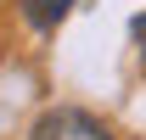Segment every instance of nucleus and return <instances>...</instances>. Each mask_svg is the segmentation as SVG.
<instances>
[{
    "instance_id": "2",
    "label": "nucleus",
    "mask_w": 146,
    "mask_h": 140,
    "mask_svg": "<svg viewBox=\"0 0 146 140\" xmlns=\"http://www.w3.org/2000/svg\"><path fill=\"white\" fill-rule=\"evenodd\" d=\"M68 11H73V0H23V17L34 28H56Z\"/></svg>"
},
{
    "instance_id": "3",
    "label": "nucleus",
    "mask_w": 146,
    "mask_h": 140,
    "mask_svg": "<svg viewBox=\"0 0 146 140\" xmlns=\"http://www.w3.org/2000/svg\"><path fill=\"white\" fill-rule=\"evenodd\" d=\"M135 39H141V56H146V17H135Z\"/></svg>"
},
{
    "instance_id": "1",
    "label": "nucleus",
    "mask_w": 146,
    "mask_h": 140,
    "mask_svg": "<svg viewBox=\"0 0 146 140\" xmlns=\"http://www.w3.org/2000/svg\"><path fill=\"white\" fill-rule=\"evenodd\" d=\"M34 140H112L107 123H96L90 112H79V106H56L45 118L34 123Z\"/></svg>"
}]
</instances>
